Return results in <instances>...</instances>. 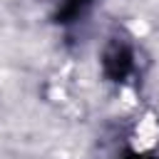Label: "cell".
Returning <instances> with one entry per match:
<instances>
[{"instance_id": "3", "label": "cell", "mask_w": 159, "mask_h": 159, "mask_svg": "<svg viewBox=\"0 0 159 159\" xmlns=\"http://www.w3.org/2000/svg\"><path fill=\"white\" fill-rule=\"evenodd\" d=\"M129 159H147V157H129Z\"/></svg>"}, {"instance_id": "2", "label": "cell", "mask_w": 159, "mask_h": 159, "mask_svg": "<svg viewBox=\"0 0 159 159\" xmlns=\"http://www.w3.org/2000/svg\"><path fill=\"white\" fill-rule=\"evenodd\" d=\"M87 2H89V0H62V2H60V12H57V17H62V20L77 17Z\"/></svg>"}, {"instance_id": "1", "label": "cell", "mask_w": 159, "mask_h": 159, "mask_svg": "<svg viewBox=\"0 0 159 159\" xmlns=\"http://www.w3.org/2000/svg\"><path fill=\"white\" fill-rule=\"evenodd\" d=\"M129 67H132V55H129L127 47H122V45H112V47L104 52V72H107L112 80H122V77H127Z\"/></svg>"}]
</instances>
